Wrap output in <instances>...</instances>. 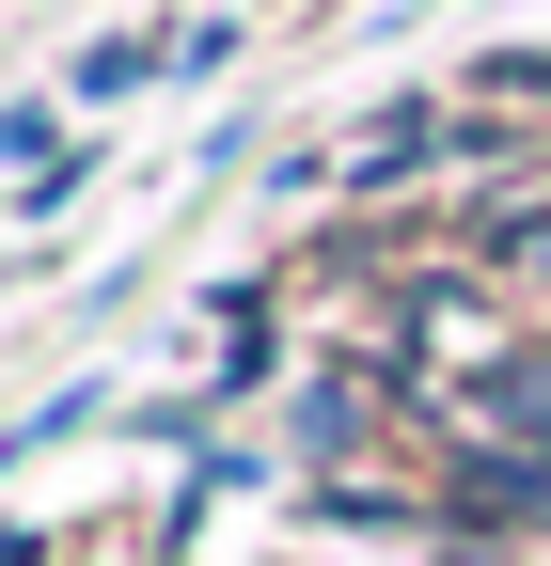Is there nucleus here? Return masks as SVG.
I'll return each instance as SVG.
<instances>
[{
  "mask_svg": "<svg viewBox=\"0 0 551 566\" xmlns=\"http://www.w3.org/2000/svg\"><path fill=\"white\" fill-rule=\"evenodd\" d=\"M457 409H472V441H489V457H551V331L489 346V363L457 378Z\"/></svg>",
  "mask_w": 551,
  "mask_h": 566,
  "instance_id": "nucleus-1",
  "label": "nucleus"
},
{
  "mask_svg": "<svg viewBox=\"0 0 551 566\" xmlns=\"http://www.w3.org/2000/svg\"><path fill=\"white\" fill-rule=\"evenodd\" d=\"M441 504H457L472 551H489V535L520 551V535H551V457H489V441H472V457L441 472Z\"/></svg>",
  "mask_w": 551,
  "mask_h": 566,
  "instance_id": "nucleus-2",
  "label": "nucleus"
},
{
  "mask_svg": "<svg viewBox=\"0 0 551 566\" xmlns=\"http://www.w3.org/2000/svg\"><path fill=\"white\" fill-rule=\"evenodd\" d=\"M472 252H489V268H551V205H472V221H457Z\"/></svg>",
  "mask_w": 551,
  "mask_h": 566,
  "instance_id": "nucleus-3",
  "label": "nucleus"
},
{
  "mask_svg": "<svg viewBox=\"0 0 551 566\" xmlns=\"http://www.w3.org/2000/svg\"><path fill=\"white\" fill-rule=\"evenodd\" d=\"M174 63V32H111V48H80V95H143Z\"/></svg>",
  "mask_w": 551,
  "mask_h": 566,
  "instance_id": "nucleus-4",
  "label": "nucleus"
},
{
  "mask_svg": "<svg viewBox=\"0 0 551 566\" xmlns=\"http://www.w3.org/2000/svg\"><path fill=\"white\" fill-rule=\"evenodd\" d=\"M441 566H520V551H472V535H457V551H441Z\"/></svg>",
  "mask_w": 551,
  "mask_h": 566,
  "instance_id": "nucleus-5",
  "label": "nucleus"
},
{
  "mask_svg": "<svg viewBox=\"0 0 551 566\" xmlns=\"http://www.w3.org/2000/svg\"><path fill=\"white\" fill-rule=\"evenodd\" d=\"M0 566H48V551H32V535H0Z\"/></svg>",
  "mask_w": 551,
  "mask_h": 566,
  "instance_id": "nucleus-6",
  "label": "nucleus"
}]
</instances>
